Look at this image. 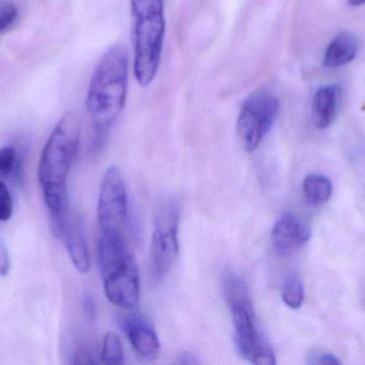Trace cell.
I'll return each mask as SVG.
<instances>
[{
  "label": "cell",
  "instance_id": "obj_1",
  "mask_svg": "<svg viewBox=\"0 0 365 365\" xmlns=\"http://www.w3.org/2000/svg\"><path fill=\"white\" fill-rule=\"evenodd\" d=\"M81 122L75 114L66 113L58 121L45 144L38 162V182L51 214V225L70 209L68 177L78 154Z\"/></svg>",
  "mask_w": 365,
  "mask_h": 365
},
{
  "label": "cell",
  "instance_id": "obj_2",
  "mask_svg": "<svg viewBox=\"0 0 365 365\" xmlns=\"http://www.w3.org/2000/svg\"><path fill=\"white\" fill-rule=\"evenodd\" d=\"M128 51L113 44L98 61L89 88L86 106L100 132H107L123 111L128 89Z\"/></svg>",
  "mask_w": 365,
  "mask_h": 365
},
{
  "label": "cell",
  "instance_id": "obj_3",
  "mask_svg": "<svg viewBox=\"0 0 365 365\" xmlns=\"http://www.w3.org/2000/svg\"><path fill=\"white\" fill-rule=\"evenodd\" d=\"M98 256L107 299L123 310L136 308L140 296L138 266L123 234H102Z\"/></svg>",
  "mask_w": 365,
  "mask_h": 365
},
{
  "label": "cell",
  "instance_id": "obj_4",
  "mask_svg": "<svg viewBox=\"0 0 365 365\" xmlns=\"http://www.w3.org/2000/svg\"><path fill=\"white\" fill-rule=\"evenodd\" d=\"M134 42V74L147 87L155 79L164 49L165 0H130Z\"/></svg>",
  "mask_w": 365,
  "mask_h": 365
},
{
  "label": "cell",
  "instance_id": "obj_5",
  "mask_svg": "<svg viewBox=\"0 0 365 365\" xmlns=\"http://www.w3.org/2000/svg\"><path fill=\"white\" fill-rule=\"evenodd\" d=\"M225 300L231 311L235 343L240 356L255 365H274L276 356L259 329L248 285L237 274L223 280Z\"/></svg>",
  "mask_w": 365,
  "mask_h": 365
},
{
  "label": "cell",
  "instance_id": "obj_6",
  "mask_svg": "<svg viewBox=\"0 0 365 365\" xmlns=\"http://www.w3.org/2000/svg\"><path fill=\"white\" fill-rule=\"evenodd\" d=\"M280 111L278 96L268 89H257L247 96L238 114V139L246 151L253 152L269 133Z\"/></svg>",
  "mask_w": 365,
  "mask_h": 365
},
{
  "label": "cell",
  "instance_id": "obj_7",
  "mask_svg": "<svg viewBox=\"0 0 365 365\" xmlns=\"http://www.w3.org/2000/svg\"><path fill=\"white\" fill-rule=\"evenodd\" d=\"M179 222L180 206L175 199H166L158 204L150 251L155 279L164 276L179 256Z\"/></svg>",
  "mask_w": 365,
  "mask_h": 365
},
{
  "label": "cell",
  "instance_id": "obj_8",
  "mask_svg": "<svg viewBox=\"0 0 365 365\" xmlns=\"http://www.w3.org/2000/svg\"><path fill=\"white\" fill-rule=\"evenodd\" d=\"M128 216V191L121 171L110 166L105 173L98 195V218L102 233H122Z\"/></svg>",
  "mask_w": 365,
  "mask_h": 365
},
{
  "label": "cell",
  "instance_id": "obj_9",
  "mask_svg": "<svg viewBox=\"0 0 365 365\" xmlns=\"http://www.w3.org/2000/svg\"><path fill=\"white\" fill-rule=\"evenodd\" d=\"M53 231L57 237L61 238L75 268L81 274H87L90 269V254L81 219L68 209L61 220L53 225Z\"/></svg>",
  "mask_w": 365,
  "mask_h": 365
},
{
  "label": "cell",
  "instance_id": "obj_10",
  "mask_svg": "<svg viewBox=\"0 0 365 365\" xmlns=\"http://www.w3.org/2000/svg\"><path fill=\"white\" fill-rule=\"evenodd\" d=\"M310 238L309 227L292 212L283 214L272 231V241L274 250L282 255L289 256L297 252Z\"/></svg>",
  "mask_w": 365,
  "mask_h": 365
},
{
  "label": "cell",
  "instance_id": "obj_11",
  "mask_svg": "<svg viewBox=\"0 0 365 365\" xmlns=\"http://www.w3.org/2000/svg\"><path fill=\"white\" fill-rule=\"evenodd\" d=\"M122 329L125 332L135 351L140 357L153 360L160 356L162 345L154 328L140 317L122 319Z\"/></svg>",
  "mask_w": 365,
  "mask_h": 365
},
{
  "label": "cell",
  "instance_id": "obj_12",
  "mask_svg": "<svg viewBox=\"0 0 365 365\" xmlns=\"http://www.w3.org/2000/svg\"><path fill=\"white\" fill-rule=\"evenodd\" d=\"M340 96L338 85L323 86L317 90L312 101V117L317 129L324 130L334 122Z\"/></svg>",
  "mask_w": 365,
  "mask_h": 365
},
{
  "label": "cell",
  "instance_id": "obj_13",
  "mask_svg": "<svg viewBox=\"0 0 365 365\" xmlns=\"http://www.w3.org/2000/svg\"><path fill=\"white\" fill-rule=\"evenodd\" d=\"M359 41L353 32L343 31L332 39L324 56L328 68H341L351 64L358 55Z\"/></svg>",
  "mask_w": 365,
  "mask_h": 365
},
{
  "label": "cell",
  "instance_id": "obj_14",
  "mask_svg": "<svg viewBox=\"0 0 365 365\" xmlns=\"http://www.w3.org/2000/svg\"><path fill=\"white\" fill-rule=\"evenodd\" d=\"M302 189L307 201L314 206L327 203L332 195L331 181L326 176L317 174L307 176Z\"/></svg>",
  "mask_w": 365,
  "mask_h": 365
},
{
  "label": "cell",
  "instance_id": "obj_15",
  "mask_svg": "<svg viewBox=\"0 0 365 365\" xmlns=\"http://www.w3.org/2000/svg\"><path fill=\"white\" fill-rule=\"evenodd\" d=\"M282 299L289 308L299 309L304 304V289L302 280L296 274H289L282 285Z\"/></svg>",
  "mask_w": 365,
  "mask_h": 365
},
{
  "label": "cell",
  "instance_id": "obj_16",
  "mask_svg": "<svg viewBox=\"0 0 365 365\" xmlns=\"http://www.w3.org/2000/svg\"><path fill=\"white\" fill-rule=\"evenodd\" d=\"M101 358H102L103 364H105L119 365L124 364V351L121 340L113 332H108L105 336Z\"/></svg>",
  "mask_w": 365,
  "mask_h": 365
},
{
  "label": "cell",
  "instance_id": "obj_17",
  "mask_svg": "<svg viewBox=\"0 0 365 365\" xmlns=\"http://www.w3.org/2000/svg\"><path fill=\"white\" fill-rule=\"evenodd\" d=\"M17 165L16 150L13 147L0 149V178H9L14 174Z\"/></svg>",
  "mask_w": 365,
  "mask_h": 365
},
{
  "label": "cell",
  "instance_id": "obj_18",
  "mask_svg": "<svg viewBox=\"0 0 365 365\" xmlns=\"http://www.w3.org/2000/svg\"><path fill=\"white\" fill-rule=\"evenodd\" d=\"M13 197L8 186L0 180V221L10 220L13 214Z\"/></svg>",
  "mask_w": 365,
  "mask_h": 365
},
{
  "label": "cell",
  "instance_id": "obj_19",
  "mask_svg": "<svg viewBox=\"0 0 365 365\" xmlns=\"http://www.w3.org/2000/svg\"><path fill=\"white\" fill-rule=\"evenodd\" d=\"M19 11L12 1L0 2V32L10 27L16 21Z\"/></svg>",
  "mask_w": 365,
  "mask_h": 365
},
{
  "label": "cell",
  "instance_id": "obj_20",
  "mask_svg": "<svg viewBox=\"0 0 365 365\" xmlns=\"http://www.w3.org/2000/svg\"><path fill=\"white\" fill-rule=\"evenodd\" d=\"M10 270V259L4 242L0 240V276H6Z\"/></svg>",
  "mask_w": 365,
  "mask_h": 365
},
{
  "label": "cell",
  "instance_id": "obj_21",
  "mask_svg": "<svg viewBox=\"0 0 365 365\" xmlns=\"http://www.w3.org/2000/svg\"><path fill=\"white\" fill-rule=\"evenodd\" d=\"M313 360L309 361V364H340V360L336 359V357H334V355H330V354L324 353V354H315L314 357H311Z\"/></svg>",
  "mask_w": 365,
  "mask_h": 365
},
{
  "label": "cell",
  "instance_id": "obj_22",
  "mask_svg": "<svg viewBox=\"0 0 365 365\" xmlns=\"http://www.w3.org/2000/svg\"><path fill=\"white\" fill-rule=\"evenodd\" d=\"M83 310H85L86 314H87L88 316L91 317V319H94V317H96V304H94V300L92 299L91 296H83Z\"/></svg>",
  "mask_w": 365,
  "mask_h": 365
},
{
  "label": "cell",
  "instance_id": "obj_23",
  "mask_svg": "<svg viewBox=\"0 0 365 365\" xmlns=\"http://www.w3.org/2000/svg\"><path fill=\"white\" fill-rule=\"evenodd\" d=\"M181 364H197V360H193L192 356L188 355V354H182L181 357Z\"/></svg>",
  "mask_w": 365,
  "mask_h": 365
},
{
  "label": "cell",
  "instance_id": "obj_24",
  "mask_svg": "<svg viewBox=\"0 0 365 365\" xmlns=\"http://www.w3.org/2000/svg\"><path fill=\"white\" fill-rule=\"evenodd\" d=\"M351 6H362L365 4V0H349Z\"/></svg>",
  "mask_w": 365,
  "mask_h": 365
}]
</instances>
